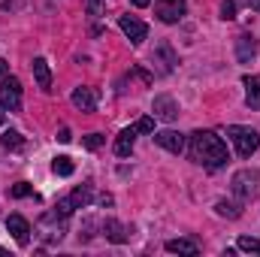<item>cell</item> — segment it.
Instances as JSON below:
<instances>
[{
    "mask_svg": "<svg viewBox=\"0 0 260 257\" xmlns=\"http://www.w3.org/2000/svg\"><path fill=\"white\" fill-rule=\"evenodd\" d=\"M191 160L206 170H221L230 160V154H227L224 139L215 130H194L191 133Z\"/></svg>",
    "mask_w": 260,
    "mask_h": 257,
    "instance_id": "6da1fadb",
    "label": "cell"
},
{
    "mask_svg": "<svg viewBox=\"0 0 260 257\" xmlns=\"http://www.w3.org/2000/svg\"><path fill=\"white\" fill-rule=\"evenodd\" d=\"M233 194L239 197V203H248L260 194V170H239L230 182Z\"/></svg>",
    "mask_w": 260,
    "mask_h": 257,
    "instance_id": "7a4b0ae2",
    "label": "cell"
},
{
    "mask_svg": "<svg viewBox=\"0 0 260 257\" xmlns=\"http://www.w3.org/2000/svg\"><path fill=\"white\" fill-rule=\"evenodd\" d=\"M227 136L233 139V145H236L239 157H251V154L260 148V133H257V130H251V127L230 124V127H227Z\"/></svg>",
    "mask_w": 260,
    "mask_h": 257,
    "instance_id": "3957f363",
    "label": "cell"
},
{
    "mask_svg": "<svg viewBox=\"0 0 260 257\" xmlns=\"http://www.w3.org/2000/svg\"><path fill=\"white\" fill-rule=\"evenodd\" d=\"M91 197H94V188H91V185H79V188H76L73 194H67V197H61V200H58L55 212L70 218L76 209H85V206L91 203Z\"/></svg>",
    "mask_w": 260,
    "mask_h": 257,
    "instance_id": "277c9868",
    "label": "cell"
},
{
    "mask_svg": "<svg viewBox=\"0 0 260 257\" xmlns=\"http://www.w3.org/2000/svg\"><path fill=\"white\" fill-rule=\"evenodd\" d=\"M0 106L9 109V112L21 109V82H18L15 76L0 79Z\"/></svg>",
    "mask_w": 260,
    "mask_h": 257,
    "instance_id": "5b68a950",
    "label": "cell"
},
{
    "mask_svg": "<svg viewBox=\"0 0 260 257\" xmlns=\"http://www.w3.org/2000/svg\"><path fill=\"white\" fill-rule=\"evenodd\" d=\"M185 12H188V0H157V3H154V15H157L164 24L182 21Z\"/></svg>",
    "mask_w": 260,
    "mask_h": 257,
    "instance_id": "8992f818",
    "label": "cell"
},
{
    "mask_svg": "<svg viewBox=\"0 0 260 257\" xmlns=\"http://www.w3.org/2000/svg\"><path fill=\"white\" fill-rule=\"evenodd\" d=\"M64 221H67V215H58L55 209L49 215H43V221H40V230H46L43 239L46 242H61L64 239Z\"/></svg>",
    "mask_w": 260,
    "mask_h": 257,
    "instance_id": "52a82bcc",
    "label": "cell"
},
{
    "mask_svg": "<svg viewBox=\"0 0 260 257\" xmlns=\"http://www.w3.org/2000/svg\"><path fill=\"white\" fill-rule=\"evenodd\" d=\"M118 27L124 30V37L130 40V46H142V40L148 37V24L139 21L136 15H121V18H118Z\"/></svg>",
    "mask_w": 260,
    "mask_h": 257,
    "instance_id": "ba28073f",
    "label": "cell"
},
{
    "mask_svg": "<svg viewBox=\"0 0 260 257\" xmlns=\"http://www.w3.org/2000/svg\"><path fill=\"white\" fill-rule=\"evenodd\" d=\"M151 115L160 118V121H176L179 118V103L170 94H157L154 103H151Z\"/></svg>",
    "mask_w": 260,
    "mask_h": 257,
    "instance_id": "9c48e42d",
    "label": "cell"
},
{
    "mask_svg": "<svg viewBox=\"0 0 260 257\" xmlns=\"http://www.w3.org/2000/svg\"><path fill=\"white\" fill-rule=\"evenodd\" d=\"M154 142H157L160 148L173 151V154H182V151H185V136H182L179 130H157V133H154Z\"/></svg>",
    "mask_w": 260,
    "mask_h": 257,
    "instance_id": "30bf717a",
    "label": "cell"
},
{
    "mask_svg": "<svg viewBox=\"0 0 260 257\" xmlns=\"http://www.w3.org/2000/svg\"><path fill=\"white\" fill-rule=\"evenodd\" d=\"M254 55H257V40L251 34H239L236 37V58H239V64H251Z\"/></svg>",
    "mask_w": 260,
    "mask_h": 257,
    "instance_id": "8fae6325",
    "label": "cell"
},
{
    "mask_svg": "<svg viewBox=\"0 0 260 257\" xmlns=\"http://www.w3.org/2000/svg\"><path fill=\"white\" fill-rule=\"evenodd\" d=\"M6 230L12 233V239H15L18 245H27V242H30V224H27L21 215H9V221H6Z\"/></svg>",
    "mask_w": 260,
    "mask_h": 257,
    "instance_id": "7c38bea8",
    "label": "cell"
},
{
    "mask_svg": "<svg viewBox=\"0 0 260 257\" xmlns=\"http://www.w3.org/2000/svg\"><path fill=\"white\" fill-rule=\"evenodd\" d=\"M73 106L76 109H82V112H94L97 109V91L94 88H76L73 91Z\"/></svg>",
    "mask_w": 260,
    "mask_h": 257,
    "instance_id": "4fadbf2b",
    "label": "cell"
},
{
    "mask_svg": "<svg viewBox=\"0 0 260 257\" xmlns=\"http://www.w3.org/2000/svg\"><path fill=\"white\" fill-rule=\"evenodd\" d=\"M100 230H103V236H106L109 242H127L130 239V230L124 224H118L115 218H106V221L100 224Z\"/></svg>",
    "mask_w": 260,
    "mask_h": 257,
    "instance_id": "5bb4252c",
    "label": "cell"
},
{
    "mask_svg": "<svg viewBox=\"0 0 260 257\" xmlns=\"http://www.w3.org/2000/svg\"><path fill=\"white\" fill-rule=\"evenodd\" d=\"M34 79H37V85L43 88V91H52V70H49V61L46 58H34Z\"/></svg>",
    "mask_w": 260,
    "mask_h": 257,
    "instance_id": "9a60e30c",
    "label": "cell"
},
{
    "mask_svg": "<svg viewBox=\"0 0 260 257\" xmlns=\"http://www.w3.org/2000/svg\"><path fill=\"white\" fill-rule=\"evenodd\" d=\"M136 133H139V130H136V124H133V127H124L121 133H118V139H115V154H118V157H127L130 151H133Z\"/></svg>",
    "mask_w": 260,
    "mask_h": 257,
    "instance_id": "2e32d148",
    "label": "cell"
},
{
    "mask_svg": "<svg viewBox=\"0 0 260 257\" xmlns=\"http://www.w3.org/2000/svg\"><path fill=\"white\" fill-rule=\"evenodd\" d=\"M242 85H245V103L251 109H260V76H245Z\"/></svg>",
    "mask_w": 260,
    "mask_h": 257,
    "instance_id": "e0dca14e",
    "label": "cell"
},
{
    "mask_svg": "<svg viewBox=\"0 0 260 257\" xmlns=\"http://www.w3.org/2000/svg\"><path fill=\"white\" fill-rule=\"evenodd\" d=\"M167 251H170V254L197 257V254H200V245H197L194 239H170V242H167Z\"/></svg>",
    "mask_w": 260,
    "mask_h": 257,
    "instance_id": "ac0fdd59",
    "label": "cell"
},
{
    "mask_svg": "<svg viewBox=\"0 0 260 257\" xmlns=\"http://www.w3.org/2000/svg\"><path fill=\"white\" fill-rule=\"evenodd\" d=\"M215 212H218V215H224V218H239V215H242V203L218 200V203H215Z\"/></svg>",
    "mask_w": 260,
    "mask_h": 257,
    "instance_id": "d6986e66",
    "label": "cell"
},
{
    "mask_svg": "<svg viewBox=\"0 0 260 257\" xmlns=\"http://www.w3.org/2000/svg\"><path fill=\"white\" fill-rule=\"evenodd\" d=\"M0 145H3V148H21V145H24V139H21V133L6 130V133L0 136Z\"/></svg>",
    "mask_w": 260,
    "mask_h": 257,
    "instance_id": "ffe728a7",
    "label": "cell"
},
{
    "mask_svg": "<svg viewBox=\"0 0 260 257\" xmlns=\"http://www.w3.org/2000/svg\"><path fill=\"white\" fill-rule=\"evenodd\" d=\"M52 170H55L58 176H73V170H76V167H73V160H70L67 154H61V157H55V164H52Z\"/></svg>",
    "mask_w": 260,
    "mask_h": 257,
    "instance_id": "44dd1931",
    "label": "cell"
},
{
    "mask_svg": "<svg viewBox=\"0 0 260 257\" xmlns=\"http://www.w3.org/2000/svg\"><path fill=\"white\" fill-rule=\"evenodd\" d=\"M103 142H106V136H103V133H88V136L82 139V145H85L88 151H97V148H100Z\"/></svg>",
    "mask_w": 260,
    "mask_h": 257,
    "instance_id": "7402d4cb",
    "label": "cell"
},
{
    "mask_svg": "<svg viewBox=\"0 0 260 257\" xmlns=\"http://www.w3.org/2000/svg\"><path fill=\"white\" fill-rule=\"evenodd\" d=\"M239 248H242V251H254V254H260V239H254V236H239Z\"/></svg>",
    "mask_w": 260,
    "mask_h": 257,
    "instance_id": "603a6c76",
    "label": "cell"
},
{
    "mask_svg": "<svg viewBox=\"0 0 260 257\" xmlns=\"http://www.w3.org/2000/svg\"><path fill=\"white\" fill-rule=\"evenodd\" d=\"M221 18L224 21H233L236 18V0H224L221 3Z\"/></svg>",
    "mask_w": 260,
    "mask_h": 257,
    "instance_id": "cb8c5ba5",
    "label": "cell"
},
{
    "mask_svg": "<svg viewBox=\"0 0 260 257\" xmlns=\"http://www.w3.org/2000/svg\"><path fill=\"white\" fill-rule=\"evenodd\" d=\"M12 197H15V200H24V197H30V194H34V188H30V185H27V182H18V185H12Z\"/></svg>",
    "mask_w": 260,
    "mask_h": 257,
    "instance_id": "d4e9b609",
    "label": "cell"
},
{
    "mask_svg": "<svg viewBox=\"0 0 260 257\" xmlns=\"http://www.w3.org/2000/svg\"><path fill=\"white\" fill-rule=\"evenodd\" d=\"M88 12H91V15H100V12H103V3H100V0H91V3H88Z\"/></svg>",
    "mask_w": 260,
    "mask_h": 257,
    "instance_id": "484cf974",
    "label": "cell"
},
{
    "mask_svg": "<svg viewBox=\"0 0 260 257\" xmlns=\"http://www.w3.org/2000/svg\"><path fill=\"white\" fill-rule=\"evenodd\" d=\"M239 3H242V6H251L254 12H260V0H236V6H239Z\"/></svg>",
    "mask_w": 260,
    "mask_h": 257,
    "instance_id": "4316f807",
    "label": "cell"
},
{
    "mask_svg": "<svg viewBox=\"0 0 260 257\" xmlns=\"http://www.w3.org/2000/svg\"><path fill=\"white\" fill-rule=\"evenodd\" d=\"M58 139H61V142H70V139H73L70 127H61V130H58Z\"/></svg>",
    "mask_w": 260,
    "mask_h": 257,
    "instance_id": "83f0119b",
    "label": "cell"
},
{
    "mask_svg": "<svg viewBox=\"0 0 260 257\" xmlns=\"http://www.w3.org/2000/svg\"><path fill=\"white\" fill-rule=\"evenodd\" d=\"M6 76H9V64L0 58V79H6Z\"/></svg>",
    "mask_w": 260,
    "mask_h": 257,
    "instance_id": "f1b7e54d",
    "label": "cell"
},
{
    "mask_svg": "<svg viewBox=\"0 0 260 257\" xmlns=\"http://www.w3.org/2000/svg\"><path fill=\"white\" fill-rule=\"evenodd\" d=\"M130 3H133V6H139V9H142V6H148V3H151V0H130Z\"/></svg>",
    "mask_w": 260,
    "mask_h": 257,
    "instance_id": "f546056e",
    "label": "cell"
},
{
    "mask_svg": "<svg viewBox=\"0 0 260 257\" xmlns=\"http://www.w3.org/2000/svg\"><path fill=\"white\" fill-rule=\"evenodd\" d=\"M0 121H3V115H0Z\"/></svg>",
    "mask_w": 260,
    "mask_h": 257,
    "instance_id": "4dcf8cb0",
    "label": "cell"
},
{
    "mask_svg": "<svg viewBox=\"0 0 260 257\" xmlns=\"http://www.w3.org/2000/svg\"><path fill=\"white\" fill-rule=\"evenodd\" d=\"M0 251H3V248H0Z\"/></svg>",
    "mask_w": 260,
    "mask_h": 257,
    "instance_id": "1f68e13d",
    "label": "cell"
}]
</instances>
